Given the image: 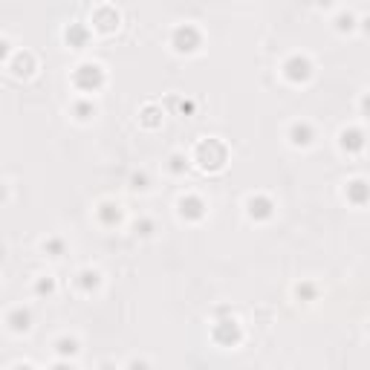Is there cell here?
Wrapping results in <instances>:
<instances>
[{"instance_id": "6da1fadb", "label": "cell", "mask_w": 370, "mask_h": 370, "mask_svg": "<svg viewBox=\"0 0 370 370\" xmlns=\"http://www.w3.org/2000/svg\"><path fill=\"white\" fill-rule=\"evenodd\" d=\"M194 163H197L200 171H205V174L223 171V168H226V163H229V148H226V142H223V139H214V136L200 139L197 148H194Z\"/></svg>"}, {"instance_id": "7a4b0ae2", "label": "cell", "mask_w": 370, "mask_h": 370, "mask_svg": "<svg viewBox=\"0 0 370 370\" xmlns=\"http://www.w3.org/2000/svg\"><path fill=\"white\" fill-rule=\"evenodd\" d=\"M212 339L220 347H237L243 342V327H240V321L226 307L217 310V321L212 324Z\"/></svg>"}, {"instance_id": "3957f363", "label": "cell", "mask_w": 370, "mask_h": 370, "mask_svg": "<svg viewBox=\"0 0 370 370\" xmlns=\"http://www.w3.org/2000/svg\"><path fill=\"white\" fill-rule=\"evenodd\" d=\"M104 84H107V73H104L102 64L84 61L73 70V87L78 93H99Z\"/></svg>"}, {"instance_id": "277c9868", "label": "cell", "mask_w": 370, "mask_h": 370, "mask_svg": "<svg viewBox=\"0 0 370 370\" xmlns=\"http://www.w3.org/2000/svg\"><path fill=\"white\" fill-rule=\"evenodd\" d=\"M281 73H284V78H286L289 84L301 87V84H310V82H313V75H315V64L310 61V55L295 53V55H289V58L284 61Z\"/></svg>"}, {"instance_id": "5b68a950", "label": "cell", "mask_w": 370, "mask_h": 370, "mask_svg": "<svg viewBox=\"0 0 370 370\" xmlns=\"http://www.w3.org/2000/svg\"><path fill=\"white\" fill-rule=\"evenodd\" d=\"M171 46H174V53H180V55H194L203 46V32L194 24H180L171 32Z\"/></svg>"}, {"instance_id": "8992f818", "label": "cell", "mask_w": 370, "mask_h": 370, "mask_svg": "<svg viewBox=\"0 0 370 370\" xmlns=\"http://www.w3.org/2000/svg\"><path fill=\"white\" fill-rule=\"evenodd\" d=\"M90 24H93L95 32H102V35H113V32L119 29V24H122V15H119L116 6L102 3V6H95V9H93Z\"/></svg>"}, {"instance_id": "52a82bcc", "label": "cell", "mask_w": 370, "mask_h": 370, "mask_svg": "<svg viewBox=\"0 0 370 370\" xmlns=\"http://www.w3.org/2000/svg\"><path fill=\"white\" fill-rule=\"evenodd\" d=\"M176 214H180V220H185V223H200L208 214V205L200 194H183L180 200H176Z\"/></svg>"}, {"instance_id": "ba28073f", "label": "cell", "mask_w": 370, "mask_h": 370, "mask_svg": "<svg viewBox=\"0 0 370 370\" xmlns=\"http://www.w3.org/2000/svg\"><path fill=\"white\" fill-rule=\"evenodd\" d=\"M275 200H272L269 194H252V197H246V214H249V220H255V223H266V220H272L275 217Z\"/></svg>"}, {"instance_id": "9c48e42d", "label": "cell", "mask_w": 370, "mask_h": 370, "mask_svg": "<svg viewBox=\"0 0 370 370\" xmlns=\"http://www.w3.org/2000/svg\"><path fill=\"white\" fill-rule=\"evenodd\" d=\"M6 70L12 73V78H32L35 75V70H38V61H35V55H32L29 50H18L12 55V61L6 64Z\"/></svg>"}, {"instance_id": "30bf717a", "label": "cell", "mask_w": 370, "mask_h": 370, "mask_svg": "<svg viewBox=\"0 0 370 370\" xmlns=\"http://www.w3.org/2000/svg\"><path fill=\"white\" fill-rule=\"evenodd\" d=\"M286 139H289V145H293V148H310V145H315L318 133H315L313 122L301 119V122H293V124H289Z\"/></svg>"}, {"instance_id": "8fae6325", "label": "cell", "mask_w": 370, "mask_h": 370, "mask_svg": "<svg viewBox=\"0 0 370 370\" xmlns=\"http://www.w3.org/2000/svg\"><path fill=\"white\" fill-rule=\"evenodd\" d=\"M364 145H367V133L362 131V127H356V124L344 127V131L339 133V148H342L347 156L362 154V151H364Z\"/></svg>"}, {"instance_id": "7c38bea8", "label": "cell", "mask_w": 370, "mask_h": 370, "mask_svg": "<svg viewBox=\"0 0 370 370\" xmlns=\"http://www.w3.org/2000/svg\"><path fill=\"white\" fill-rule=\"evenodd\" d=\"M95 220H99L104 229H116V226H122V220H124L122 203H116V200H102L99 208H95Z\"/></svg>"}, {"instance_id": "4fadbf2b", "label": "cell", "mask_w": 370, "mask_h": 370, "mask_svg": "<svg viewBox=\"0 0 370 370\" xmlns=\"http://www.w3.org/2000/svg\"><path fill=\"white\" fill-rule=\"evenodd\" d=\"M344 197L350 205H367L370 203V180H364V176H353V180L344 185Z\"/></svg>"}, {"instance_id": "5bb4252c", "label": "cell", "mask_w": 370, "mask_h": 370, "mask_svg": "<svg viewBox=\"0 0 370 370\" xmlns=\"http://www.w3.org/2000/svg\"><path fill=\"white\" fill-rule=\"evenodd\" d=\"M6 327H9V333H15V335L29 333V330H32V310H29V307H15V310H9V313H6Z\"/></svg>"}, {"instance_id": "9a60e30c", "label": "cell", "mask_w": 370, "mask_h": 370, "mask_svg": "<svg viewBox=\"0 0 370 370\" xmlns=\"http://www.w3.org/2000/svg\"><path fill=\"white\" fill-rule=\"evenodd\" d=\"M75 284H78V289H82L84 295L99 293V289H102V272H99V269H93V266H87V269L78 272Z\"/></svg>"}, {"instance_id": "2e32d148", "label": "cell", "mask_w": 370, "mask_h": 370, "mask_svg": "<svg viewBox=\"0 0 370 370\" xmlns=\"http://www.w3.org/2000/svg\"><path fill=\"white\" fill-rule=\"evenodd\" d=\"M64 41H67V46H73V50H84L90 44V29L84 24H70L64 29Z\"/></svg>"}, {"instance_id": "e0dca14e", "label": "cell", "mask_w": 370, "mask_h": 370, "mask_svg": "<svg viewBox=\"0 0 370 370\" xmlns=\"http://www.w3.org/2000/svg\"><path fill=\"white\" fill-rule=\"evenodd\" d=\"M163 119H165V113H163V107L159 104H145L139 110V124L145 127V131H156V127H163Z\"/></svg>"}, {"instance_id": "ac0fdd59", "label": "cell", "mask_w": 370, "mask_h": 370, "mask_svg": "<svg viewBox=\"0 0 370 370\" xmlns=\"http://www.w3.org/2000/svg\"><path fill=\"white\" fill-rule=\"evenodd\" d=\"M333 29L339 32V35H350V32L359 29V18L353 12H339L335 15V21H333Z\"/></svg>"}, {"instance_id": "d6986e66", "label": "cell", "mask_w": 370, "mask_h": 370, "mask_svg": "<svg viewBox=\"0 0 370 370\" xmlns=\"http://www.w3.org/2000/svg\"><path fill=\"white\" fill-rule=\"evenodd\" d=\"M95 113H99V107H95L93 99H78V102H73V116H75L78 122H90Z\"/></svg>"}, {"instance_id": "ffe728a7", "label": "cell", "mask_w": 370, "mask_h": 370, "mask_svg": "<svg viewBox=\"0 0 370 370\" xmlns=\"http://www.w3.org/2000/svg\"><path fill=\"white\" fill-rule=\"evenodd\" d=\"M78 350H82V342L75 339V335H61V339H55V353L58 356H78Z\"/></svg>"}, {"instance_id": "44dd1931", "label": "cell", "mask_w": 370, "mask_h": 370, "mask_svg": "<svg viewBox=\"0 0 370 370\" xmlns=\"http://www.w3.org/2000/svg\"><path fill=\"white\" fill-rule=\"evenodd\" d=\"M41 249H44V255H50V257H64L67 255V240L64 237H46Z\"/></svg>"}, {"instance_id": "7402d4cb", "label": "cell", "mask_w": 370, "mask_h": 370, "mask_svg": "<svg viewBox=\"0 0 370 370\" xmlns=\"http://www.w3.org/2000/svg\"><path fill=\"white\" fill-rule=\"evenodd\" d=\"M188 168H191V163H188L185 154H171L168 156V174L171 176H185Z\"/></svg>"}, {"instance_id": "603a6c76", "label": "cell", "mask_w": 370, "mask_h": 370, "mask_svg": "<svg viewBox=\"0 0 370 370\" xmlns=\"http://www.w3.org/2000/svg\"><path fill=\"white\" fill-rule=\"evenodd\" d=\"M35 295H41V298H53V295H55V278L41 275V278L35 281Z\"/></svg>"}, {"instance_id": "cb8c5ba5", "label": "cell", "mask_w": 370, "mask_h": 370, "mask_svg": "<svg viewBox=\"0 0 370 370\" xmlns=\"http://www.w3.org/2000/svg\"><path fill=\"white\" fill-rule=\"evenodd\" d=\"M295 298H301V301H315V298H318V286L310 284V281L298 284V286H295Z\"/></svg>"}, {"instance_id": "d4e9b609", "label": "cell", "mask_w": 370, "mask_h": 370, "mask_svg": "<svg viewBox=\"0 0 370 370\" xmlns=\"http://www.w3.org/2000/svg\"><path fill=\"white\" fill-rule=\"evenodd\" d=\"M148 188H151L148 171H133L131 174V191H148Z\"/></svg>"}, {"instance_id": "484cf974", "label": "cell", "mask_w": 370, "mask_h": 370, "mask_svg": "<svg viewBox=\"0 0 370 370\" xmlns=\"http://www.w3.org/2000/svg\"><path fill=\"white\" fill-rule=\"evenodd\" d=\"M133 229H136L139 237H154V232H156V220H154V217H139Z\"/></svg>"}, {"instance_id": "4316f807", "label": "cell", "mask_w": 370, "mask_h": 370, "mask_svg": "<svg viewBox=\"0 0 370 370\" xmlns=\"http://www.w3.org/2000/svg\"><path fill=\"white\" fill-rule=\"evenodd\" d=\"M359 113L370 122V93H364V95H362V102H359Z\"/></svg>"}, {"instance_id": "83f0119b", "label": "cell", "mask_w": 370, "mask_h": 370, "mask_svg": "<svg viewBox=\"0 0 370 370\" xmlns=\"http://www.w3.org/2000/svg\"><path fill=\"white\" fill-rule=\"evenodd\" d=\"M194 107H197V104L191 102V99H183V102H180V113H183V116H191V113H194Z\"/></svg>"}, {"instance_id": "f1b7e54d", "label": "cell", "mask_w": 370, "mask_h": 370, "mask_svg": "<svg viewBox=\"0 0 370 370\" xmlns=\"http://www.w3.org/2000/svg\"><path fill=\"white\" fill-rule=\"evenodd\" d=\"M359 29H362L364 35L370 38V15H364V18H359Z\"/></svg>"}, {"instance_id": "f546056e", "label": "cell", "mask_w": 370, "mask_h": 370, "mask_svg": "<svg viewBox=\"0 0 370 370\" xmlns=\"http://www.w3.org/2000/svg\"><path fill=\"white\" fill-rule=\"evenodd\" d=\"M313 3H315L318 9H330V6L335 3V0H313Z\"/></svg>"}]
</instances>
